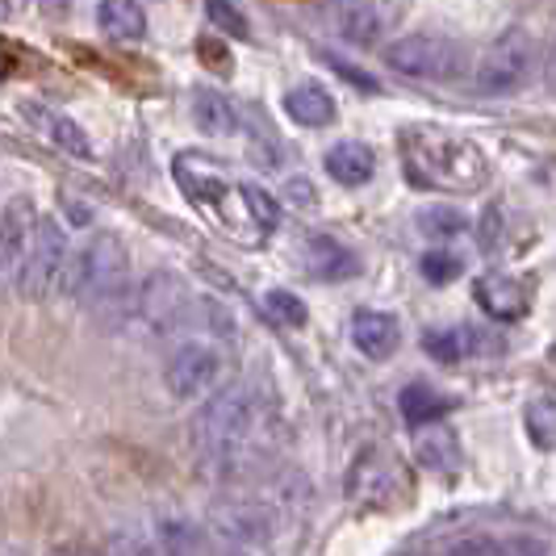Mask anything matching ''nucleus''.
<instances>
[{
	"mask_svg": "<svg viewBox=\"0 0 556 556\" xmlns=\"http://www.w3.org/2000/svg\"><path fill=\"white\" fill-rule=\"evenodd\" d=\"M59 289L80 306H101V302L126 298V289H130V248H126V239L113 235V230L92 235L76 255H67Z\"/></svg>",
	"mask_w": 556,
	"mask_h": 556,
	"instance_id": "1",
	"label": "nucleus"
},
{
	"mask_svg": "<svg viewBox=\"0 0 556 556\" xmlns=\"http://www.w3.org/2000/svg\"><path fill=\"white\" fill-rule=\"evenodd\" d=\"M251 431H255V397L248 386H230L205 402V410L197 415L193 440L205 465L230 473L248 452Z\"/></svg>",
	"mask_w": 556,
	"mask_h": 556,
	"instance_id": "2",
	"label": "nucleus"
},
{
	"mask_svg": "<svg viewBox=\"0 0 556 556\" xmlns=\"http://www.w3.org/2000/svg\"><path fill=\"white\" fill-rule=\"evenodd\" d=\"M406 147V172L418 185H431V189H477L485 180V155L477 151L473 142L447 139L435 130H406L402 135Z\"/></svg>",
	"mask_w": 556,
	"mask_h": 556,
	"instance_id": "3",
	"label": "nucleus"
},
{
	"mask_svg": "<svg viewBox=\"0 0 556 556\" xmlns=\"http://www.w3.org/2000/svg\"><path fill=\"white\" fill-rule=\"evenodd\" d=\"M386 63L406 80L447 84L465 76V47L447 34H435V29H415V34H402L386 47Z\"/></svg>",
	"mask_w": 556,
	"mask_h": 556,
	"instance_id": "4",
	"label": "nucleus"
},
{
	"mask_svg": "<svg viewBox=\"0 0 556 556\" xmlns=\"http://www.w3.org/2000/svg\"><path fill=\"white\" fill-rule=\"evenodd\" d=\"M540 47L531 38V29L515 26L502 29L498 38L485 47V55L477 63V92L481 97H510L531 80Z\"/></svg>",
	"mask_w": 556,
	"mask_h": 556,
	"instance_id": "5",
	"label": "nucleus"
},
{
	"mask_svg": "<svg viewBox=\"0 0 556 556\" xmlns=\"http://www.w3.org/2000/svg\"><path fill=\"white\" fill-rule=\"evenodd\" d=\"M67 235L55 218H34V230H29V248L26 260H22V273H17V293L26 302H42L51 298L63 280V268H67Z\"/></svg>",
	"mask_w": 556,
	"mask_h": 556,
	"instance_id": "6",
	"label": "nucleus"
},
{
	"mask_svg": "<svg viewBox=\"0 0 556 556\" xmlns=\"http://www.w3.org/2000/svg\"><path fill=\"white\" fill-rule=\"evenodd\" d=\"M223 377V352L205 339L180 343L164 364V386L176 402H193L201 393H210Z\"/></svg>",
	"mask_w": 556,
	"mask_h": 556,
	"instance_id": "7",
	"label": "nucleus"
},
{
	"mask_svg": "<svg viewBox=\"0 0 556 556\" xmlns=\"http://www.w3.org/2000/svg\"><path fill=\"white\" fill-rule=\"evenodd\" d=\"M135 309H139V323H147V331L167 334L176 331L189 314V289L176 273H151L135 293Z\"/></svg>",
	"mask_w": 556,
	"mask_h": 556,
	"instance_id": "8",
	"label": "nucleus"
},
{
	"mask_svg": "<svg viewBox=\"0 0 556 556\" xmlns=\"http://www.w3.org/2000/svg\"><path fill=\"white\" fill-rule=\"evenodd\" d=\"M34 218H38V210H34V201H29L26 193H17L0 210V293H9V289L17 285Z\"/></svg>",
	"mask_w": 556,
	"mask_h": 556,
	"instance_id": "9",
	"label": "nucleus"
},
{
	"mask_svg": "<svg viewBox=\"0 0 556 556\" xmlns=\"http://www.w3.org/2000/svg\"><path fill=\"white\" fill-rule=\"evenodd\" d=\"M393 22L390 0H331V26L352 47H377Z\"/></svg>",
	"mask_w": 556,
	"mask_h": 556,
	"instance_id": "10",
	"label": "nucleus"
},
{
	"mask_svg": "<svg viewBox=\"0 0 556 556\" xmlns=\"http://www.w3.org/2000/svg\"><path fill=\"white\" fill-rule=\"evenodd\" d=\"M214 531L226 544H239V548H260L273 540V510L260 506V502H230V506H218L214 510Z\"/></svg>",
	"mask_w": 556,
	"mask_h": 556,
	"instance_id": "11",
	"label": "nucleus"
},
{
	"mask_svg": "<svg viewBox=\"0 0 556 556\" xmlns=\"http://www.w3.org/2000/svg\"><path fill=\"white\" fill-rule=\"evenodd\" d=\"M477 306L485 309L494 323H515L531 309V289L523 277H510V273H490V277L477 280L473 289Z\"/></svg>",
	"mask_w": 556,
	"mask_h": 556,
	"instance_id": "12",
	"label": "nucleus"
},
{
	"mask_svg": "<svg viewBox=\"0 0 556 556\" xmlns=\"http://www.w3.org/2000/svg\"><path fill=\"white\" fill-rule=\"evenodd\" d=\"M422 348L435 361L460 364V361H473V356H485V352H498V339L485 334L481 327H440V331L422 334Z\"/></svg>",
	"mask_w": 556,
	"mask_h": 556,
	"instance_id": "13",
	"label": "nucleus"
},
{
	"mask_svg": "<svg viewBox=\"0 0 556 556\" xmlns=\"http://www.w3.org/2000/svg\"><path fill=\"white\" fill-rule=\"evenodd\" d=\"M302 268L314 280H348L361 273V260H356V251L343 248L331 235H309L302 243Z\"/></svg>",
	"mask_w": 556,
	"mask_h": 556,
	"instance_id": "14",
	"label": "nucleus"
},
{
	"mask_svg": "<svg viewBox=\"0 0 556 556\" xmlns=\"http://www.w3.org/2000/svg\"><path fill=\"white\" fill-rule=\"evenodd\" d=\"M352 343L368 361H390L402 343V327L386 309H356L352 314Z\"/></svg>",
	"mask_w": 556,
	"mask_h": 556,
	"instance_id": "15",
	"label": "nucleus"
},
{
	"mask_svg": "<svg viewBox=\"0 0 556 556\" xmlns=\"http://www.w3.org/2000/svg\"><path fill=\"white\" fill-rule=\"evenodd\" d=\"M415 460L431 473H456L460 469V444L447 427H418L415 435Z\"/></svg>",
	"mask_w": 556,
	"mask_h": 556,
	"instance_id": "16",
	"label": "nucleus"
},
{
	"mask_svg": "<svg viewBox=\"0 0 556 556\" xmlns=\"http://www.w3.org/2000/svg\"><path fill=\"white\" fill-rule=\"evenodd\" d=\"M97 26L113 42H139L147 34V13L139 0H101L97 4Z\"/></svg>",
	"mask_w": 556,
	"mask_h": 556,
	"instance_id": "17",
	"label": "nucleus"
},
{
	"mask_svg": "<svg viewBox=\"0 0 556 556\" xmlns=\"http://www.w3.org/2000/svg\"><path fill=\"white\" fill-rule=\"evenodd\" d=\"M327 172H331L339 185L356 189V185H368L372 172H377V155L364 147V142H339L327 151Z\"/></svg>",
	"mask_w": 556,
	"mask_h": 556,
	"instance_id": "18",
	"label": "nucleus"
},
{
	"mask_svg": "<svg viewBox=\"0 0 556 556\" xmlns=\"http://www.w3.org/2000/svg\"><path fill=\"white\" fill-rule=\"evenodd\" d=\"M285 113L298 126H331L334 101L327 97V88H318V84H298V88L285 92Z\"/></svg>",
	"mask_w": 556,
	"mask_h": 556,
	"instance_id": "19",
	"label": "nucleus"
},
{
	"mask_svg": "<svg viewBox=\"0 0 556 556\" xmlns=\"http://www.w3.org/2000/svg\"><path fill=\"white\" fill-rule=\"evenodd\" d=\"M193 122L197 130L210 135V139H226V135L239 130V117L230 110V101L214 88H197L193 92Z\"/></svg>",
	"mask_w": 556,
	"mask_h": 556,
	"instance_id": "20",
	"label": "nucleus"
},
{
	"mask_svg": "<svg viewBox=\"0 0 556 556\" xmlns=\"http://www.w3.org/2000/svg\"><path fill=\"white\" fill-rule=\"evenodd\" d=\"M155 544L164 548L167 556H210V540L205 531L189 523V519H164L155 528Z\"/></svg>",
	"mask_w": 556,
	"mask_h": 556,
	"instance_id": "21",
	"label": "nucleus"
},
{
	"mask_svg": "<svg viewBox=\"0 0 556 556\" xmlns=\"http://www.w3.org/2000/svg\"><path fill=\"white\" fill-rule=\"evenodd\" d=\"M397 406H402V418H406L410 427H427V422H435V418L447 410L444 397L431 390V386H422V381L406 386L402 397H397Z\"/></svg>",
	"mask_w": 556,
	"mask_h": 556,
	"instance_id": "22",
	"label": "nucleus"
},
{
	"mask_svg": "<svg viewBox=\"0 0 556 556\" xmlns=\"http://www.w3.org/2000/svg\"><path fill=\"white\" fill-rule=\"evenodd\" d=\"M523 427L535 447H556V402L553 397H535L523 410Z\"/></svg>",
	"mask_w": 556,
	"mask_h": 556,
	"instance_id": "23",
	"label": "nucleus"
},
{
	"mask_svg": "<svg viewBox=\"0 0 556 556\" xmlns=\"http://www.w3.org/2000/svg\"><path fill=\"white\" fill-rule=\"evenodd\" d=\"M415 223L427 239H456L465 230V214L452 205H427V210H418Z\"/></svg>",
	"mask_w": 556,
	"mask_h": 556,
	"instance_id": "24",
	"label": "nucleus"
},
{
	"mask_svg": "<svg viewBox=\"0 0 556 556\" xmlns=\"http://www.w3.org/2000/svg\"><path fill=\"white\" fill-rule=\"evenodd\" d=\"M264 309L277 318L280 327H306L309 323V309H306V302L298 298V293H289V289H268V298H264Z\"/></svg>",
	"mask_w": 556,
	"mask_h": 556,
	"instance_id": "25",
	"label": "nucleus"
},
{
	"mask_svg": "<svg viewBox=\"0 0 556 556\" xmlns=\"http://www.w3.org/2000/svg\"><path fill=\"white\" fill-rule=\"evenodd\" d=\"M47 130H51V139H55L59 151H67V155H76V160H92V142H88V135L80 130V122H72V117H51Z\"/></svg>",
	"mask_w": 556,
	"mask_h": 556,
	"instance_id": "26",
	"label": "nucleus"
},
{
	"mask_svg": "<svg viewBox=\"0 0 556 556\" xmlns=\"http://www.w3.org/2000/svg\"><path fill=\"white\" fill-rule=\"evenodd\" d=\"M239 197H243V205L251 210V218L260 223V230H273L280 218V210H277V201L264 193L260 185H239Z\"/></svg>",
	"mask_w": 556,
	"mask_h": 556,
	"instance_id": "27",
	"label": "nucleus"
},
{
	"mask_svg": "<svg viewBox=\"0 0 556 556\" xmlns=\"http://www.w3.org/2000/svg\"><path fill=\"white\" fill-rule=\"evenodd\" d=\"M460 273H465V260L452 255V251H431V255H422V277L431 280V285H447V280H456Z\"/></svg>",
	"mask_w": 556,
	"mask_h": 556,
	"instance_id": "28",
	"label": "nucleus"
},
{
	"mask_svg": "<svg viewBox=\"0 0 556 556\" xmlns=\"http://www.w3.org/2000/svg\"><path fill=\"white\" fill-rule=\"evenodd\" d=\"M205 13H210V22L223 29V34H230V38H248L251 34L248 17H243L230 0H210V4H205Z\"/></svg>",
	"mask_w": 556,
	"mask_h": 556,
	"instance_id": "29",
	"label": "nucleus"
},
{
	"mask_svg": "<svg viewBox=\"0 0 556 556\" xmlns=\"http://www.w3.org/2000/svg\"><path fill=\"white\" fill-rule=\"evenodd\" d=\"M110 556H167V553L155 544V540H142V535H117Z\"/></svg>",
	"mask_w": 556,
	"mask_h": 556,
	"instance_id": "30",
	"label": "nucleus"
},
{
	"mask_svg": "<svg viewBox=\"0 0 556 556\" xmlns=\"http://www.w3.org/2000/svg\"><path fill=\"white\" fill-rule=\"evenodd\" d=\"M289 197H293L298 205H309V201H314V193H309V180H302V176H298V180H289Z\"/></svg>",
	"mask_w": 556,
	"mask_h": 556,
	"instance_id": "31",
	"label": "nucleus"
},
{
	"mask_svg": "<svg viewBox=\"0 0 556 556\" xmlns=\"http://www.w3.org/2000/svg\"><path fill=\"white\" fill-rule=\"evenodd\" d=\"M510 556H553L544 544H535V540H519L515 548H510Z\"/></svg>",
	"mask_w": 556,
	"mask_h": 556,
	"instance_id": "32",
	"label": "nucleus"
},
{
	"mask_svg": "<svg viewBox=\"0 0 556 556\" xmlns=\"http://www.w3.org/2000/svg\"><path fill=\"white\" fill-rule=\"evenodd\" d=\"M447 556H498L490 544H460V548H452Z\"/></svg>",
	"mask_w": 556,
	"mask_h": 556,
	"instance_id": "33",
	"label": "nucleus"
},
{
	"mask_svg": "<svg viewBox=\"0 0 556 556\" xmlns=\"http://www.w3.org/2000/svg\"><path fill=\"white\" fill-rule=\"evenodd\" d=\"M544 84H548V92L556 97V42L553 51H548V63H544Z\"/></svg>",
	"mask_w": 556,
	"mask_h": 556,
	"instance_id": "34",
	"label": "nucleus"
},
{
	"mask_svg": "<svg viewBox=\"0 0 556 556\" xmlns=\"http://www.w3.org/2000/svg\"><path fill=\"white\" fill-rule=\"evenodd\" d=\"M42 4H47V9H51V13H63V9H67V4H72V0H42Z\"/></svg>",
	"mask_w": 556,
	"mask_h": 556,
	"instance_id": "35",
	"label": "nucleus"
},
{
	"mask_svg": "<svg viewBox=\"0 0 556 556\" xmlns=\"http://www.w3.org/2000/svg\"><path fill=\"white\" fill-rule=\"evenodd\" d=\"M59 556H97V553H59Z\"/></svg>",
	"mask_w": 556,
	"mask_h": 556,
	"instance_id": "36",
	"label": "nucleus"
}]
</instances>
